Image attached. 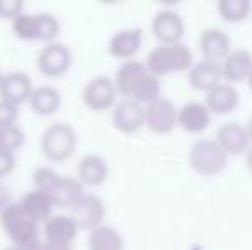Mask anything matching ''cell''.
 <instances>
[{"instance_id": "obj_1", "label": "cell", "mask_w": 252, "mask_h": 250, "mask_svg": "<svg viewBox=\"0 0 252 250\" xmlns=\"http://www.w3.org/2000/svg\"><path fill=\"white\" fill-rule=\"evenodd\" d=\"M192 52L187 45H159L148 55L146 67L156 77L192 69Z\"/></svg>"}, {"instance_id": "obj_2", "label": "cell", "mask_w": 252, "mask_h": 250, "mask_svg": "<svg viewBox=\"0 0 252 250\" xmlns=\"http://www.w3.org/2000/svg\"><path fill=\"white\" fill-rule=\"evenodd\" d=\"M0 224L14 245H23L34 238H40L38 223L26 213L21 202H10L0 213Z\"/></svg>"}, {"instance_id": "obj_3", "label": "cell", "mask_w": 252, "mask_h": 250, "mask_svg": "<svg viewBox=\"0 0 252 250\" xmlns=\"http://www.w3.org/2000/svg\"><path fill=\"white\" fill-rule=\"evenodd\" d=\"M77 136L69 124L57 122L47 127L41 136V151L50 161H65L76 149Z\"/></svg>"}, {"instance_id": "obj_4", "label": "cell", "mask_w": 252, "mask_h": 250, "mask_svg": "<svg viewBox=\"0 0 252 250\" xmlns=\"http://www.w3.org/2000/svg\"><path fill=\"white\" fill-rule=\"evenodd\" d=\"M228 154L220 147L216 140L202 139L197 140L192 146L189 154V161L192 170H196L199 175L213 177L225 170Z\"/></svg>"}, {"instance_id": "obj_5", "label": "cell", "mask_w": 252, "mask_h": 250, "mask_svg": "<svg viewBox=\"0 0 252 250\" xmlns=\"http://www.w3.org/2000/svg\"><path fill=\"white\" fill-rule=\"evenodd\" d=\"M83 100L90 110L105 111L115 105L117 87L113 79L106 76H96L86 84L83 91Z\"/></svg>"}, {"instance_id": "obj_6", "label": "cell", "mask_w": 252, "mask_h": 250, "mask_svg": "<svg viewBox=\"0 0 252 250\" xmlns=\"http://www.w3.org/2000/svg\"><path fill=\"white\" fill-rule=\"evenodd\" d=\"M38 69L47 77H59L69 70L72 63L70 50L62 43H47L38 54Z\"/></svg>"}, {"instance_id": "obj_7", "label": "cell", "mask_w": 252, "mask_h": 250, "mask_svg": "<svg viewBox=\"0 0 252 250\" xmlns=\"http://www.w3.org/2000/svg\"><path fill=\"white\" fill-rule=\"evenodd\" d=\"M146 125L155 134H170L179 125V110L166 98H159L155 103L144 107Z\"/></svg>"}, {"instance_id": "obj_8", "label": "cell", "mask_w": 252, "mask_h": 250, "mask_svg": "<svg viewBox=\"0 0 252 250\" xmlns=\"http://www.w3.org/2000/svg\"><path fill=\"white\" fill-rule=\"evenodd\" d=\"M151 31L161 45H177L186 34V23L173 10H159L151 21Z\"/></svg>"}, {"instance_id": "obj_9", "label": "cell", "mask_w": 252, "mask_h": 250, "mask_svg": "<svg viewBox=\"0 0 252 250\" xmlns=\"http://www.w3.org/2000/svg\"><path fill=\"white\" fill-rule=\"evenodd\" d=\"M70 216L74 218V221H76L79 228L91 231L101 224L103 218H105V204L94 194H84L70 207Z\"/></svg>"}, {"instance_id": "obj_10", "label": "cell", "mask_w": 252, "mask_h": 250, "mask_svg": "<svg viewBox=\"0 0 252 250\" xmlns=\"http://www.w3.org/2000/svg\"><path fill=\"white\" fill-rule=\"evenodd\" d=\"M215 140L228 156L247 154V151L251 149V137L247 132V127L237 124V122L223 124L216 132Z\"/></svg>"}, {"instance_id": "obj_11", "label": "cell", "mask_w": 252, "mask_h": 250, "mask_svg": "<svg viewBox=\"0 0 252 250\" xmlns=\"http://www.w3.org/2000/svg\"><path fill=\"white\" fill-rule=\"evenodd\" d=\"M113 127L124 134H134L146 125L144 107L134 100H122L115 105L112 115Z\"/></svg>"}, {"instance_id": "obj_12", "label": "cell", "mask_w": 252, "mask_h": 250, "mask_svg": "<svg viewBox=\"0 0 252 250\" xmlns=\"http://www.w3.org/2000/svg\"><path fill=\"white\" fill-rule=\"evenodd\" d=\"M33 91L34 89L31 77L24 72H19V70L5 74L2 79V84H0V96H2V100L9 101V103L16 105V107L30 101Z\"/></svg>"}, {"instance_id": "obj_13", "label": "cell", "mask_w": 252, "mask_h": 250, "mask_svg": "<svg viewBox=\"0 0 252 250\" xmlns=\"http://www.w3.org/2000/svg\"><path fill=\"white\" fill-rule=\"evenodd\" d=\"M77 231H79V226L70 214L69 216L67 214H53L43 224L45 242H50V244L72 245V242L77 237Z\"/></svg>"}, {"instance_id": "obj_14", "label": "cell", "mask_w": 252, "mask_h": 250, "mask_svg": "<svg viewBox=\"0 0 252 250\" xmlns=\"http://www.w3.org/2000/svg\"><path fill=\"white\" fill-rule=\"evenodd\" d=\"M199 47L204 60L220 63L230 55V38L225 31L209 28L201 33Z\"/></svg>"}, {"instance_id": "obj_15", "label": "cell", "mask_w": 252, "mask_h": 250, "mask_svg": "<svg viewBox=\"0 0 252 250\" xmlns=\"http://www.w3.org/2000/svg\"><path fill=\"white\" fill-rule=\"evenodd\" d=\"M148 72H150V70H148L146 63H143L139 60L124 62L122 65L119 67V70H117V74H115V79H113L117 93L126 96V100H130L136 86Z\"/></svg>"}, {"instance_id": "obj_16", "label": "cell", "mask_w": 252, "mask_h": 250, "mask_svg": "<svg viewBox=\"0 0 252 250\" xmlns=\"http://www.w3.org/2000/svg\"><path fill=\"white\" fill-rule=\"evenodd\" d=\"M143 45V31L141 29H122L110 38L108 52L112 57L120 60H132Z\"/></svg>"}, {"instance_id": "obj_17", "label": "cell", "mask_w": 252, "mask_h": 250, "mask_svg": "<svg viewBox=\"0 0 252 250\" xmlns=\"http://www.w3.org/2000/svg\"><path fill=\"white\" fill-rule=\"evenodd\" d=\"M223 79L221 65L216 62L201 60L194 63L192 69L189 70V83L194 89L197 91H211L213 87L220 86Z\"/></svg>"}, {"instance_id": "obj_18", "label": "cell", "mask_w": 252, "mask_h": 250, "mask_svg": "<svg viewBox=\"0 0 252 250\" xmlns=\"http://www.w3.org/2000/svg\"><path fill=\"white\" fill-rule=\"evenodd\" d=\"M240 103V94L230 84H220L206 93V107L215 115L232 113Z\"/></svg>"}, {"instance_id": "obj_19", "label": "cell", "mask_w": 252, "mask_h": 250, "mask_svg": "<svg viewBox=\"0 0 252 250\" xmlns=\"http://www.w3.org/2000/svg\"><path fill=\"white\" fill-rule=\"evenodd\" d=\"M211 124V111L208 110L206 103L189 101L179 110V125L187 132L201 134Z\"/></svg>"}, {"instance_id": "obj_20", "label": "cell", "mask_w": 252, "mask_h": 250, "mask_svg": "<svg viewBox=\"0 0 252 250\" xmlns=\"http://www.w3.org/2000/svg\"><path fill=\"white\" fill-rule=\"evenodd\" d=\"M77 173H79V180L83 182V185L98 187V185L105 184V180L108 178L110 168L100 154H86L79 161Z\"/></svg>"}, {"instance_id": "obj_21", "label": "cell", "mask_w": 252, "mask_h": 250, "mask_svg": "<svg viewBox=\"0 0 252 250\" xmlns=\"http://www.w3.org/2000/svg\"><path fill=\"white\" fill-rule=\"evenodd\" d=\"M21 204H23L26 213L30 214L38 224L40 223L45 224L53 216L52 211H53V207H55V204H53L50 194H47V192H41V190H36V189L31 190V192H28L26 195L23 197Z\"/></svg>"}, {"instance_id": "obj_22", "label": "cell", "mask_w": 252, "mask_h": 250, "mask_svg": "<svg viewBox=\"0 0 252 250\" xmlns=\"http://www.w3.org/2000/svg\"><path fill=\"white\" fill-rule=\"evenodd\" d=\"M223 77L232 83H240L244 79H249L252 70V55L247 50L230 52L228 57L223 60L221 65Z\"/></svg>"}, {"instance_id": "obj_23", "label": "cell", "mask_w": 252, "mask_h": 250, "mask_svg": "<svg viewBox=\"0 0 252 250\" xmlns=\"http://www.w3.org/2000/svg\"><path fill=\"white\" fill-rule=\"evenodd\" d=\"M84 195V185L79 178L62 177L57 187L50 192L55 207H72Z\"/></svg>"}, {"instance_id": "obj_24", "label": "cell", "mask_w": 252, "mask_h": 250, "mask_svg": "<svg viewBox=\"0 0 252 250\" xmlns=\"http://www.w3.org/2000/svg\"><path fill=\"white\" fill-rule=\"evenodd\" d=\"M88 247L90 250H124V238L113 226L100 224L90 231Z\"/></svg>"}, {"instance_id": "obj_25", "label": "cell", "mask_w": 252, "mask_h": 250, "mask_svg": "<svg viewBox=\"0 0 252 250\" xmlns=\"http://www.w3.org/2000/svg\"><path fill=\"white\" fill-rule=\"evenodd\" d=\"M60 93L55 89L53 86H40L33 91L30 98V105H31V110L38 115H52L59 110L60 107Z\"/></svg>"}, {"instance_id": "obj_26", "label": "cell", "mask_w": 252, "mask_h": 250, "mask_svg": "<svg viewBox=\"0 0 252 250\" xmlns=\"http://www.w3.org/2000/svg\"><path fill=\"white\" fill-rule=\"evenodd\" d=\"M161 94V84H159V77L153 76L151 72H148L143 79L139 81V84L136 86L130 100L137 101L139 105H151L156 100H159Z\"/></svg>"}, {"instance_id": "obj_27", "label": "cell", "mask_w": 252, "mask_h": 250, "mask_svg": "<svg viewBox=\"0 0 252 250\" xmlns=\"http://www.w3.org/2000/svg\"><path fill=\"white\" fill-rule=\"evenodd\" d=\"M252 3L249 0H220L218 12L226 23H242L249 17Z\"/></svg>"}, {"instance_id": "obj_28", "label": "cell", "mask_w": 252, "mask_h": 250, "mask_svg": "<svg viewBox=\"0 0 252 250\" xmlns=\"http://www.w3.org/2000/svg\"><path fill=\"white\" fill-rule=\"evenodd\" d=\"M12 29L17 38L24 41L38 40V14H21L12 21Z\"/></svg>"}, {"instance_id": "obj_29", "label": "cell", "mask_w": 252, "mask_h": 250, "mask_svg": "<svg viewBox=\"0 0 252 250\" xmlns=\"http://www.w3.org/2000/svg\"><path fill=\"white\" fill-rule=\"evenodd\" d=\"M60 33V23L53 14L40 12L38 14V40L53 43L57 34Z\"/></svg>"}, {"instance_id": "obj_30", "label": "cell", "mask_w": 252, "mask_h": 250, "mask_svg": "<svg viewBox=\"0 0 252 250\" xmlns=\"http://www.w3.org/2000/svg\"><path fill=\"white\" fill-rule=\"evenodd\" d=\"M60 178H62V175H59L55 170L47 168V167L36 168V170L33 171L34 189L41 190V192H47V194H50L52 190L57 187V184L60 182Z\"/></svg>"}, {"instance_id": "obj_31", "label": "cell", "mask_w": 252, "mask_h": 250, "mask_svg": "<svg viewBox=\"0 0 252 250\" xmlns=\"http://www.w3.org/2000/svg\"><path fill=\"white\" fill-rule=\"evenodd\" d=\"M24 132L17 125H9L0 129V149L14 153L24 144Z\"/></svg>"}, {"instance_id": "obj_32", "label": "cell", "mask_w": 252, "mask_h": 250, "mask_svg": "<svg viewBox=\"0 0 252 250\" xmlns=\"http://www.w3.org/2000/svg\"><path fill=\"white\" fill-rule=\"evenodd\" d=\"M17 117H19V110H17L16 105L0 98V129L2 127L16 125Z\"/></svg>"}, {"instance_id": "obj_33", "label": "cell", "mask_w": 252, "mask_h": 250, "mask_svg": "<svg viewBox=\"0 0 252 250\" xmlns=\"http://www.w3.org/2000/svg\"><path fill=\"white\" fill-rule=\"evenodd\" d=\"M23 0H0V17L3 19H16L23 14Z\"/></svg>"}, {"instance_id": "obj_34", "label": "cell", "mask_w": 252, "mask_h": 250, "mask_svg": "<svg viewBox=\"0 0 252 250\" xmlns=\"http://www.w3.org/2000/svg\"><path fill=\"white\" fill-rule=\"evenodd\" d=\"M16 167V156L10 151L0 149V178H3L5 175H9Z\"/></svg>"}, {"instance_id": "obj_35", "label": "cell", "mask_w": 252, "mask_h": 250, "mask_svg": "<svg viewBox=\"0 0 252 250\" xmlns=\"http://www.w3.org/2000/svg\"><path fill=\"white\" fill-rule=\"evenodd\" d=\"M10 204V197H9V189L3 184H0V213L5 209Z\"/></svg>"}, {"instance_id": "obj_36", "label": "cell", "mask_w": 252, "mask_h": 250, "mask_svg": "<svg viewBox=\"0 0 252 250\" xmlns=\"http://www.w3.org/2000/svg\"><path fill=\"white\" fill-rule=\"evenodd\" d=\"M43 250H74L72 245H65V244H50V242H45Z\"/></svg>"}, {"instance_id": "obj_37", "label": "cell", "mask_w": 252, "mask_h": 250, "mask_svg": "<svg viewBox=\"0 0 252 250\" xmlns=\"http://www.w3.org/2000/svg\"><path fill=\"white\" fill-rule=\"evenodd\" d=\"M246 165H247V170L252 173V147L247 151V154H246Z\"/></svg>"}, {"instance_id": "obj_38", "label": "cell", "mask_w": 252, "mask_h": 250, "mask_svg": "<svg viewBox=\"0 0 252 250\" xmlns=\"http://www.w3.org/2000/svg\"><path fill=\"white\" fill-rule=\"evenodd\" d=\"M247 132H249V137H251V142H252V117L249 118V122H247Z\"/></svg>"}, {"instance_id": "obj_39", "label": "cell", "mask_w": 252, "mask_h": 250, "mask_svg": "<svg viewBox=\"0 0 252 250\" xmlns=\"http://www.w3.org/2000/svg\"><path fill=\"white\" fill-rule=\"evenodd\" d=\"M247 84H249V87L252 89V70H251V76H249V79H247Z\"/></svg>"}, {"instance_id": "obj_40", "label": "cell", "mask_w": 252, "mask_h": 250, "mask_svg": "<svg viewBox=\"0 0 252 250\" xmlns=\"http://www.w3.org/2000/svg\"><path fill=\"white\" fill-rule=\"evenodd\" d=\"M5 250H21L19 247H16V245H14V247H9V249H5Z\"/></svg>"}, {"instance_id": "obj_41", "label": "cell", "mask_w": 252, "mask_h": 250, "mask_svg": "<svg viewBox=\"0 0 252 250\" xmlns=\"http://www.w3.org/2000/svg\"><path fill=\"white\" fill-rule=\"evenodd\" d=\"M2 79H3V76H2V72H0V84H2Z\"/></svg>"}]
</instances>
